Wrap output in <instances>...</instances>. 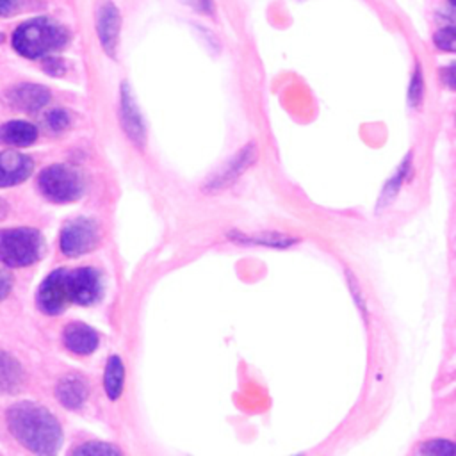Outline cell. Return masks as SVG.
<instances>
[{
	"instance_id": "6da1fadb",
	"label": "cell",
	"mask_w": 456,
	"mask_h": 456,
	"mask_svg": "<svg viewBox=\"0 0 456 456\" xmlns=\"http://www.w3.org/2000/svg\"><path fill=\"white\" fill-rule=\"evenodd\" d=\"M7 426L14 438L37 456H55L62 431L57 419L36 403H16L7 410Z\"/></svg>"
},
{
	"instance_id": "7a4b0ae2",
	"label": "cell",
	"mask_w": 456,
	"mask_h": 456,
	"mask_svg": "<svg viewBox=\"0 0 456 456\" xmlns=\"http://www.w3.org/2000/svg\"><path fill=\"white\" fill-rule=\"evenodd\" d=\"M68 41V32L62 25L50 18H34L21 23L12 34V46L18 53L37 59L50 57Z\"/></svg>"
},
{
	"instance_id": "3957f363",
	"label": "cell",
	"mask_w": 456,
	"mask_h": 456,
	"mask_svg": "<svg viewBox=\"0 0 456 456\" xmlns=\"http://www.w3.org/2000/svg\"><path fill=\"white\" fill-rule=\"evenodd\" d=\"M43 251V237L34 228L0 230V262L9 267L34 264Z\"/></svg>"
},
{
	"instance_id": "277c9868",
	"label": "cell",
	"mask_w": 456,
	"mask_h": 456,
	"mask_svg": "<svg viewBox=\"0 0 456 456\" xmlns=\"http://www.w3.org/2000/svg\"><path fill=\"white\" fill-rule=\"evenodd\" d=\"M39 191L45 198L55 203L75 201L82 194V178L80 175L64 164H53L45 167L37 178Z\"/></svg>"
},
{
	"instance_id": "5b68a950",
	"label": "cell",
	"mask_w": 456,
	"mask_h": 456,
	"mask_svg": "<svg viewBox=\"0 0 456 456\" xmlns=\"http://www.w3.org/2000/svg\"><path fill=\"white\" fill-rule=\"evenodd\" d=\"M100 239L98 224L93 219L77 217L64 224L61 232V251L68 256H78L91 251Z\"/></svg>"
},
{
	"instance_id": "8992f818",
	"label": "cell",
	"mask_w": 456,
	"mask_h": 456,
	"mask_svg": "<svg viewBox=\"0 0 456 456\" xmlns=\"http://www.w3.org/2000/svg\"><path fill=\"white\" fill-rule=\"evenodd\" d=\"M71 303L68 269H55L50 273L37 290V305L43 312L55 315Z\"/></svg>"
},
{
	"instance_id": "52a82bcc",
	"label": "cell",
	"mask_w": 456,
	"mask_h": 456,
	"mask_svg": "<svg viewBox=\"0 0 456 456\" xmlns=\"http://www.w3.org/2000/svg\"><path fill=\"white\" fill-rule=\"evenodd\" d=\"M119 28H121L119 9L110 0H103L96 9V34L103 52L110 57H116V52H118Z\"/></svg>"
},
{
	"instance_id": "ba28073f",
	"label": "cell",
	"mask_w": 456,
	"mask_h": 456,
	"mask_svg": "<svg viewBox=\"0 0 456 456\" xmlns=\"http://www.w3.org/2000/svg\"><path fill=\"white\" fill-rule=\"evenodd\" d=\"M68 283L71 303L77 305H93L102 294V280L93 267L68 269Z\"/></svg>"
},
{
	"instance_id": "9c48e42d",
	"label": "cell",
	"mask_w": 456,
	"mask_h": 456,
	"mask_svg": "<svg viewBox=\"0 0 456 456\" xmlns=\"http://www.w3.org/2000/svg\"><path fill=\"white\" fill-rule=\"evenodd\" d=\"M119 118H121V126L130 139V142L137 148H144L146 144V128L142 116L139 112L137 103L134 102L132 91L126 84L121 86V103H119Z\"/></svg>"
},
{
	"instance_id": "30bf717a",
	"label": "cell",
	"mask_w": 456,
	"mask_h": 456,
	"mask_svg": "<svg viewBox=\"0 0 456 456\" xmlns=\"http://www.w3.org/2000/svg\"><path fill=\"white\" fill-rule=\"evenodd\" d=\"M258 155V150L255 146V142H248L244 148H240L232 159L230 162L224 164V167H221L214 176L212 180L207 183V189L208 191H219V189H224L228 187L230 183H233L256 159Z\"/></svg>"
},
{
	"instance_id": "8fae6325",
	"label": "cell",
	"mask_w": 456,
	"mask_h": 456,
	"mask_svg": "<svg viewBox=\"0 0 456 456\" xmlns=\"http://www.w3.org/2000/svg\"><path fill=\"white\" fill-rule=\"evenodd\" d=\"M7 103L21 110H37L50 100V91L37 84H20L7 91Z\"/></svg>"
},
{
	"instance_id": "7c38bea8",
	"label": "cell",
	"mask_w": 456,
	"mask_h": 456,
	"mask_svg": "<svg viewBox=\"0 0 456 456\" xmlns=\"http://www.w3.org/2000/svg\"><path fill=\"white\" fill-rule=\"evenodd\" d=\"M32 171V160L18 151L0 153V187L23 182Z\"/></svg>"
},
{
	"instance_id": "4fadbf2b",
	"label": "cell",
	"mask_w": 456,
	"mask_h": 456,
	"mask_svg": "<svg viewBox=\"0 0 456 456\" xmlns=\"http://www.w3.org/2000/svg\"><path fill=\"white\" fill-rule=\"evenodd\" d=\"M64 346L77 354H89L98 346V333L84 322H69L62 333Z\"/></svg>"
},
{
	"instance_id": "5bb4252c",
	"label": "cell",
	"mask_w": 456,
	"mask_h": 456,
	"mask_svg": "<svg viewBox=\"0 0 456 456\" xmlns=\"http://www.w3.org/2000/svg\"><path fill=\"white\" fill-rule=\"evenodd\" d=\"M87 392H89L87 381L78 374L64 376L55 387V395L59 403L71 410L84 404V401L87 399Z\"/></svg>"
},
{
	"instance_id": "9a60e30c",
	"label": "cell",
	"mask_w": 456,
	"mask_h": 456,
	"mask_svg": "<svg viewBox=\"0 0 456 456\" xmlns=\"http://www.w3.org/2000/svg\"><path fill=\"white\" fill-rule=\"evenodd\" d=\"M25 383L21 363L9 353L0 351V394H14Z\"/></svg>"
},
{
	"instance_id": "2e32d148",
	"label": "cell",
	"mask_w": 456,
	"mask_h": 456,
	"mask_svg": "<svg viewBox=\"0 0 456 456\" xmlns=\"http://www.w3.org/2000/svg\"><path fill=\"white\" fill-rule=\"evenodd\" d=\"M37 130L27 121H9L0 126V142L12 146H28L36 141Z\"/></svg>"
},
{
	"instance_id": "e0dca14e",
	"label": "cell",
	"mask_w": 456,
	"mask_h": 456,
	"mask_svg": "<svg viewBox=\"0 0 456 456\" xmlns=\"http://www.w3.org/2000/svg\"><path fill=\"white\" fill-rule=\"evenodd\" d=\"M123 383H125V365L118 354H112L105 365V376H103L105 392L112 401L121 395Z\"/></svg>"
},
{
	"instance_id": "ac0fdd59",
	"label": "cell",
	"mask_w": 456,
	"mask_h": 456,
	"mask_svg": "<svg viewBox=\"0 0 456 456\" xmlns=\"http://www.w3.org/2000/svg\"><path fill=\"white\" fill-rule=\"evenodd\" d=\"M69 456H123L121 451L105 442H86L75 447Z\"/></svg>"
},
{
	"instance_id": "d6986e66",
	"label": "cell",
	"mask_w": 456,
	"mask_h": 456,
	"mask_svg": "<svg viewBox=\"0 0 456 456\" xmlns=\"http://www.w3.org/2000/svg\"><path fill=\"white\" fill-rule=\"evenodd\" d=\"M417 456H454V444L444 438L426 440L420 444Z\"/></svg>"
},
{
	"instance_id": "ffe728a7",
	"label": "cell",
	"mask_w": 456,
	"mask_h": 456,
	"mask_svg": "<svg viewBox=\"0 0 456 456\" xmlns=\"http://www.w3.org/2000/svg\"><path fill=\"white\" fill-rule=\"evenodd\" d=\"M408 169H410V159H404V162L401 164V167L397 169V173H395V175L390 178V182L385 185L383 196H381V203L390 201V200L395 196V192L401 189L403 178H404V175L408 173Z\"/></svg>"
},
{
	"instance_id": "44dd1931",
	"label": "cell",
	"mask_w": 456,
	"mask_h": 456,
	"mask_svg": "<svg viewBox=\"0 0 456 456\" xmlns=\"http://www.w3.org/2000/svg\"><path fill=\"white\" fill-rule=\"evenodd\" d=\"M410 103L413 107H419L422 103V98H424V78H422V71H420V66L417 64L415 69H413V75H411V84H410Z\"/></svg>"
},
{
	"instance_id": "7402d4cb",
	"label": "cell",
	"mask_w": 456,
	"mask_h": 456,
	"mask_svg": "<svg viewBox=\"0 0 456 456\" xmlns=\"http://www.w3.org/2000/svg\"><path fill=\"white\" fill-rule=\"evenodd\" d=\"M435 45L445 52L454 50V28L451 25L438 28V32L435 34Z\"/></svg>"
},
{
	"instance_id": "603a6c76",
	"label": "cell",
	"mask_w": 456,
	"mask_h": 456,
	"mask_svg": "<svg viewBox=\"0 0 456 456\" xmlns=\"http://www.w3.org/2000/svg\"><path fill=\"white\" fill-rule=\"evenodd\" d=\"M46 123L52 130L59 132V130H64L68 125H69V116L66 110H52L48 116H46Z\"/></svg>"
},
{
	"instance_id": "cb8c5ba5",
	"label": "cell",
	"mask_w": 456,
	"mask_h": 456,
	"mask_svg": "<svg viewBox=\"0 0 456 456\" xmlns=\"http://www.w3.org/2000/svg\"><path fill=\"white\" fill-rule=\"evenodd\" d=\"M11 285H12V278L7 273V269L4 267V264L0 262V301L9 294Z\"/></svg>"
},
{
	"instance_id": "d4e9b609",
	"label": "cell",
	"mask_w": 456,
	"mask_h": 456,
	"mask_svg": "<svg viewBox=\"0 0 456 456\" xmlns=\"http://www.w3.org/2000/svg\"><path fill=\"white\" fill-rule=\"evenodd\" d=\"M43 66H45L46 73H50V75H61L64 71V66L57 57H46Z\"/></svg>"
},
{
	"instance_id": "484cf974",
	"label": "cell",
	"mask_w": 456,
	"mask_h": 456,
	"mask_svg": "<svg viewBox=\"0 0 456 456\" xmlns=\"http://www.w3.org/2000/svg\"><path fill=\"white\" fill-rule=\"evenodd\" d=\"M182 2L192 5L196 11H200V12H203V14H210V12L214 11L212 0H182Z\"/></svg>"
},
{
	"instance_id": "4316f807",
	"label": "cell",
	"mask_w": 456,
	"mask_h": 456,
	"mask_svg": "<svg viewBox=\"0 0 456 456\" xmlns=\"http://www.w3.org/2000/svg\"><path fill=\"white\" fill-rule=\"evenodd\" d=\"M21 0H0V14H11L12 11L18 9Z\"/></svg>"
},
{
	"instance_id": "83f0119b",
	"label": "cell",
	"mask_w": 456,
	"mask_h": 456,
	"mask_svg": "<svg viewBox=\"0 0 456 456\" xmlns=\"http://www.w3.org/2000/svg\"><path fill=\"white\" fill-rule=\"evenodd\" d=\"M449 2H451V4H452V2H454V0H449Z\"/></svg>"
}]
</instances>
